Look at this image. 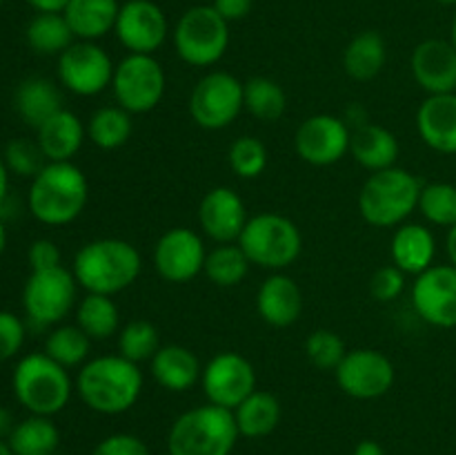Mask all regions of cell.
Returning <instances> with one entry per match:
<instances>
[{"mask_svg":"<svg viewBox=\"0 0 456 455\" xmlns=\"http://www.w3.org/2000/svg\"><path fill=\"white\" fill-rule=\"evenodd\" d=\"M4 163H7L9 172L18 174V177H31L34 178L40 170L45 168L43 150L38 143H31L27 138H13L4 147Z\"/></svg>","mask_w":456,"mask_h":455,"instance_id":"42","label":"cell"},{"mask_svg":"<svg viewBox=\"0 0 456 455\" xmlns=\"http://www.w3.org/2000/svg\"><path fill=\"white\" fill-rule=\"evenodd\" d=\"M114 62L94 40H76L58 56V80L76 96H96L111 87Z\"/></svg>","mask_w":456,"mask_h":455,"instance_id":"12","label":"cell"},{"mask_svg":"<svg viewBox=\"0 0 456 455\" xmlns=\"http://www.w3.org/2000/svg\"><path fill=\"white\" fill-rule=\"evenodd\" d=\"M4 248H7V228H4L3 219H0V257H3Z\"/></svg>","mask_w":456,"mask_h":455,"instance_id":"53","label":"cell"},{"mask_svg":"<svg viewBox=\"0 0 456 455\" xmlns=\"http://www.w3.org/2000/svg\"><path fill=\"white\" fill-rule=\"evenodd\" d=\"M230 168L240 178H258L267 168V147L256 136H239L227 152Z\"/></svg>","mask_w":456,"mask_h":455,"instance_id":"40","label":"cell"},{"mask_svg":"<svg viewBox=\"0 0 456 455\" xmlns=\"http://www.w3.org/2000/svg\"><path fill=\"white\" fill-rule=\"evenodd\" d=\"M13 426H16V422H13L12 410H7L4 406H0V440H7V437L12 435Z\"/></svg>","mask_w":456,"mask_h":455,"instance_id":"49","label":"cell"},{"mask_svg":"<svg viewBox=\"0 0 456 455\" xmlns=\"http://www.w3.org/2000/svg\"><path fill=\"white\" fill-rule=\"evenodd\" d=\"M38 13H62L69 0H27Z\"/></svg>","mask_w":456,"mask_h":455,"instance_id":"48","label":"cell"},{"mask_svg":"<svg viewBox=\"0 0 456 455\" xmlns=\"http://www.w3.org/2000/svg\"><path fill=\"white\" fill-rule=\"evenodd\" d=\"M288 96L276 80L267 76H252L245 83V110L263 123H274L285 114Z\"/></svg>","mask_w":456,"mask_h":455,"instance_id":"36","label":"cell"},{"mask_svg":"<svg viewBox=\"0 0 456 455\" xmlns=\"http://www.w3.org/2000/svg\"><path fill=\"white\" fill-rule=\"evenodd\" d=\"M439 4H445V7H456V0H436Z\"/></svg>","mask_w":456,"mask_h":455,"instance_id":"56","label":"cell"},{"mask_svg":"<svg viewBox=\"0 0 456 455\" xmlns=\"http://www.w3.org/2000/svg\"><path fill=\"white\" fill-rule=\"evenodd\" d=\"M27 259H29L31 270H49V268L62 266L61 248L52 239H36L29 245Z\"/></svg>","mask_w":456,"mask_h":455,"instance_id":"46","label":"cell"},{"mask_svg":"<svg viewBox=\"0 0 456 455\" xmlns=\"http://www.w3.org/2000/svg\"><path fill=\"white\" fill-rule=\"evenodd\" d=\"M25 343V324L13 312L0 310V361H7L20 352Z\"/></svg>","mask_w":456,"mask_h":455,"instance_id":"44","label":"cell"},{"mask_svg":"<svg viewBox=\"0 0 456 455\" xmlns=\"http://www.w3.org/2000/svg\"><path fill=\"white\" fill-rule=\"evenodd\" d=\"M92 455H150L145 442L132 433H114L96 444Z\"/></svg>","mask_w":456,"mask_h":455,"instance_id":"45","label":"cell"},{"mask_svg":"<svg viewBox=\"0 0 456 455\" xmlns=\"http://www.w3.org/2000/svg\"><path fill=\"white\" fill-rule=\"evenodd\" d=\"M236 244L248 254L249 263L267 270L289 268L303 250V236L292 219L276 212L249 217Z\"/></svg>","mask_w":456,"mask_h":455,"instance_id":"7","label":"cell"},{"mask_svg":"<svg viewBox=\"0 0 456 455\" xmlns=\"http://www.w3.org/2000/svg\"><path fill=\"white\" fill-rule=\"evenodd\" d=\"M256 310L265 324L274 328H288L301 317V285L283 272H274L261 284L256 293Z\"/></svg>","mask_w":456,"mask_h":455,"instance_id":"22","label":"cell"},{"mask_svg":"<svg viewBox=\"0 0 456 455\" xmlns=\"http://www.w3.org/2000/svg\"><path fill=\"white\" fill-rule=\"evenodd\" d=\"M405 290V272L399 270V268L392 263V266H383L379 268L377 272L370 279V293L377 302L387 303L395 302L403 294Z\"/></svg>","mask_w":456,"mask_h":455,"instance_id":"43","label":"cell"},{"mask_svg":"<svg viewBox=\"0 0 456 455\" xmlns=\"http://www.w3.org/2000/svg\"><path fill=\"white\" fill-rule=\"evenodd\" d=\"M0 455H13L12 449H9L7 440H0Z\"/></svg>","mask_w":456,"mask_h":455,"instance_id":"55","label":"cell"},{"mask_svg":"<svg viewBox=\"0 0 456 455\" xmlns=\"http://www.w3.org/2000/svg\"><path fill=\"white\" fill-rule=\"evenodd\" d=\"M450 43H452L454 49H456V13L452 18V27H450Z\"/></svg>","mask_w":456,"mask_h":455,"instance_id":"54","label":"cell"},{"mask_svg":"<svg viewBox=\"0 0 456 455\" xmlns=\"http://www.w3.org/2000/svg\"><path fill=\"white\" fill-rule=\"evenodd\" d=\"M4 3V0H0V4H3Z\"/></svg>","mask_w":456,"mask_h":455,"instance_id":"57","label":"cell"},{"mask_svg":"<svg viewBox=\"0 0 456 455\" xmlns=\"http://www.w3.org/2000/svg\"><path fill=\"white\" fill-rule=\"evenodd\" d=\"M305 355L310 364L319 370H337L338 364L346 360V342L334 330L319 328L307 337Z\"/></svg>","mask_w":456,"mask_h":455,"instance_id":"41","label":"cell"},{"mask_svg":"<svg viewBox=\"0 0 456 455\" xmlns=\"http://www.w3.org/2000/svg\"><path fill=\"white\" fill-rule=\"evenodd\" d=\"M76 391L94 413L120 415L141 397L142 370L123 355L94 357L80 366Z\"/></svg>","mask_w":456,"mask_h":455,"instance_id":"1","label":"cell"},{"mask_svg":"<svg viewBox=\"0 0 456 455\" xmlns=\"http://www.w3.org/2000/svg\"><path fill=\"white\" fill-rule=\"evenodd\" d=\"M281 401L274 393L254 391L245 401H240L234 409V419L239 433L249 440H258L270 433L281 424Z\"/></svg>","mask_w":456,"mask_h":455,"instance_id":"30","label":"cell"},{"mask_svg":"<svg viewBox=\"0 0 456 455\" xmlns=\"http://www.w3.org/2000/svg\"><path fill=\"white\" fill-rule=\"evenodd\" d=\"M245 110V83L230 71H209L190 96V114L203 129H223Z\"/></svg>","mask_w":456,"mask_h":455,"instance_id":"11","label":"cell"},{"mask_svg":"<svg viewBox=\"0 0 456 455\" xmlns=\"http://www.w3.org/2000/svg\"><path fill=\"white\" fill-rule=\"evenodd\" d=\"M445 250H448L450 263L456 268V226L448 230V239H445Z\"/></svg>","mask_w":456,"mask_h":455,"instance_id":"52","label":"cell"},{"mask_svg":"<svg viewBox=\"0 0 456 455\" xmlns=\"http://www.w3.org/2000/svg\"><path fill=\"white\" fill-rule=\"evenodd\" d=\"M132 114L120 105L101 107L87 123V136L101 150H118L132 136Z\"/></svg>","mask_w":456,"mask_h":455,"instance_id":"34","label":"cell"},{"mask_svg":"<svg viewBox=\"0 0 456 455\" xmlns=\"http://www.w3.org/2000/svg\"><path fill=\"white\" fill-rule=\"evenodd\" d=\"M410 65L414 80L428 96L456 92V49L450 40L428 38L419 43Z\"/></svg>","mask_w":456,"mask_h":455,"instance_id":"20","label":"cell"},{"mask_svg":"<svg viewBox=\"0 0 456 455\" xmlns=\"http://www.w3.org/2000/svg\"><path fill=\"white\" fill-rule=\"evenodd\" d=\"M200 384L209 404L234 410L256 391V370L240 352L223 351L203 366Z\"/></svg>","mask_w":456,"mask_h":455,"instance_id":"13","label":"cell"},{"mask_svg":"<svg viewBox=\"0 0 456 455\" xmlns=\"http://www.w3.org/2000/svg\"><path fill=\"white\" fill-rule=\"evenodd\" d=\"M248 221V208H245L239 192H234L232 187H212L200 199L199 223L205 235L216 241V244H234V241H239Z\"/></svg>","mask_w":456,"mask_h":455,"instance_id":"19","label":"cell"},{"mask_svg":"<svg viewBox=\"0 0 456 455\" xmlns=\"http://www.w3.org/2000/svg\"><path fill=\"white\" fill-rule=\"evenodd\" d=\"M76 288L78 281L65 266L31 270L22 288V308L38 326H56L76 306Z\"/></svg>","mask_w":456,"mask_h":455,"instance_id":"10","label":"cell"},{"mask_svg":"<svg viewBox=\"0 0 456 455\" xmlns=\"http://www.w3.org/2000/svg\"><path fill=\"white\" fill-rule=\"evenodd\" d=\"M25 38L27 45L43 56H61L76 43L74 31L62 13H36L27 25Z\"/></svg>","mask_w":456,"mask_h":455,"instance_id":"32","label":"cell"},{"mask_svg":"<svg viewBox=\"0 0 456 455\" xmlns=\"http://www.w3.org/2000/svg\"><path fill=\"white\" fill-rule=\"evenodd\" d=\"M249 259L239 244H218L212 252H208L203 272L209 281L221 288H234L245 281L249 272Z\"/></svg>","mask_w":456,"mask_h":455,"instance_id":"35","label":"cell"},{"mask_svg":"<svg viewBox=\"0 0 456 455\" xmlns=\"http://www.w3.org/2000/svg\"><path fill=\"white\" fill-rule=\"evenodd\" d=\"M160 351V333L151 321L134 319L125 324L118 333V355L134 364L151 361Z\"/></svg>","mask_w":456,"mask_h":455,"instance_id":"38","label":"cell"},{"mask_svg":"<svg viewBox=\"0 0 456 455\" xmlns=\"http://www.w3.org/2000/svg\"><path fill=\"white\" fill-rule=\"evenodd\" d=\"M118 12V0H69L62 16L69 22L76 38L96 43L98 38L114 31Z\"/></svg>","mask_w":456,"mask_h":455,"instance_id":"27","label":"cell"},{"mask_svg":"<svg viewBox=\"0 0 456 455\" xmlns=\"http://www.w3.org/2000/svg\"><path fill=\"white\" fill-rule=\"evenodd\" d=\"M392 263L405 275L419 277L435 266L436 239L430 228L421 223H401L395 230L390 245Z\"/></svg>","mask_w":456,"mask_h":455,"instance_id":"23","label":"cell"},{"mask_svg":"<svg viewBox=\"0 0 456 455\" xmlns=\"http://www.w3.org/2000/svg\"><path fill=\"white\" fill-rule=\"evenodd\" d=\"M387 61V45L379 31H361L347 43L343 52V67L350 79L372 80L381 74Z\"/></svg>","mask_w":456,"mask_h":455,"instance_id":"29","label":"cell"},{"mask_svg":"<svg viewBox=\"0 0 456 455\" xmlns=\"http://www.w3.org/2000/svg\"><path fill=\"white\" fill-rule=\"evenodd\" d=\"M7 190H9V168L4 163V159L0 156V205L4 203L7 199Z\"/></svg>","mask_w":456,"mask_h":455,"instance_id":"51","label":"cell"},{"mask_svg":"<svg viewBox=\"0 0 456 455\" xmlns=\"http://www.w3.org/2000/svg\"><path fill=\"white\" fill-rule=\"evenodd\" d=\"M89 348H92V339L85 335V330L78 324H62L47 335L43 352H47L53 361L69 370L87 361Z\"/></svg>","mask_w":456,"mask_h":455,"instance_id":"37","label":"cell"},{"mask_svg":"<svg viewBox=\"0 0 456 455\" xmlns=\"http://www.w3.org/2000/svg\"><path fill=\"white\" fill-rule=\"evenodd\" d=\"M252 3L254 0H214L212 7L216 9L227 22H234L252 12Z\"/></svg>","mask_w":456,"mask_h":455,"instance_id":"47","label":"cell"},{"mask_svg":"<svg viewBox=\"0 0 456 455\" xmlns=\"http://www.w3.org/2000/svg\"><path fill=\"white\" fill-rule=\"evenodd\" d=\"M76 324L89 339H107L120 333V310L107 294L87 293L76 306Z\"/></svg>","mask_w":456,"mask_h":455,"instance_id":"33","label":"cell"},{"mask_svg":"<svg viewBox=\"0 0 456 455\" xmlns=\"http://www.w3.org/2000/svg\"><path fill=\"white\" fill-rule=\"evenodd\" d=\"M354 455H386L383 453V446L374 440H363L356 444Z\"/></svg>","mask_w":456,"mask_h":455,"instance_id":"50","label":"cell"},{"mask_svg":"<svg viewBox=\"0 0 456 455\" xmlns=\"http://www.w3.org/2000/svg\"><path fill=\"white\" fill-rule=\"evenodd\" d=\"M62 110V96L56 85L43 76L22 80L16 89V112L29 128L38 129L47 119Z\"/></svg>","mask_w":456,"mask_h":455,"instance_id":"28","label":"cell"},{"mask_svg":"<svg viewBox=\"0 0 456 455\" xmlns=\"http://www.w3.org/2000/svg\"><path fill=\"white\" fill-rule=\"evenodd\" d=\"M352 129L346 119L334 114H314L298 125L294 134V150L305 163L328 168L338 163L350 152Z\"/></svg>","mask_w":456,"mask_h":455,"instance_id":"15","label":"cell"},{"mask_svg":"<svg viewBox=\"0 0 456 455\" xmlns=\"http://www.w3.org/2000/svg\"><path fill=\"white\" fill-rule=\"evenodd\" d=\"M167 76L163 65L150 54H129L114 67L111 92L116 103L129 114L156 110L165 96Z\"/></svg>","mask_w":456,"mask_h":455,"instance_id":"9","label":"cell"},{"mask_svg":"<svg viewBox=\"0 0 456 455\" xmlns=\"http://www.w3.org/2000/svg\"><path fill=\"white\" fill-rule=\"evenodd\" d=\"M150 373L165 391L185 393L194 388L196 382H200L203 366L187 346L169 343L160 346V351L151 357Z\"/></svg>","mask_w":456,"mask_h":455,"instance_id":"25","label":"cell"},{"mask_svg":"<svg viewBox=\"0 0 456 455\" xmlns=\"http://www.w3.org/2000/svg\"><path fill=\"white\" fill-rule=\"evenodd\" d=\"M417 132L430 150L456 154V92L435 94L417 112Z\"/></svg>","mask_w":456,"mask_h":455,"instance_id":"21","label":"cell"},{"mask_svg":"<svg viewBox=\"0 0 456 455\" xmlns=\"http://www.w3.org/2000/svg\"><path fill=\"white\" fill-rule=\"evenodd\" d=\"M7 444L13 455H53L61 444V433L45 415H29L13 426Z\"/></svg>","mask_w":456,"mask_h":455,"instance_id":"31","label":"cell"},{"mask_svg":"<svg viewBox=\"0 0 456 455\" xmlns=\"http://www.w3.org/2000/svg\"><path fill=\"white\" fill-rule=\"evenodd\" d=\"M240 437L234 410L214 404L196 406L174 419L167 433L169 455H232Z\"/></svg>","mask_w":456,"mask_h":455,"instance_id":"4","label":"cell"},{"mask_svg":"<svg viewBox=\"0 0 456 455\" xmlns=\"http://www.w3.org/2000/svg\"><path fill=\"white\" fill-rule=\"evenodd\" d=\"M89 201V181L71 161L47 163L29 186V212L45 226H67L83 214Z\"/></svg>","mask_w":456,"mask_h":455,"instance_id":"3","label":"cell"},{"mask_svg":"<svg viewBox=\"0 0 456 455\" xmlns=\"http://www.w3.org/2000/svg\"><path fill=\"white\" fill-rule=\"evenodd\" d=\"M174 47L187 65H216L230 47V22L212 4H196L178 18Z\"/></svg>","mask_w":456,"mask_h":455,"instance_id":"8","label":"cell"},{"mask_svg":"<svg viewBox=\"0 0 456 455\" xmlns=\"http://www.w3.org/2000/svg\"><path fill=\"white\" fill-rule=\"evenodd\" d=\"M350 152L365 170L381 172L399 161V138L383 125L363 123L352 132Z\"/></svg>","mask_w":456,"mask_h":455,"instance_id":"26","label":"cell"},{"mask_svg":"<svg viewBox=\"0 0 456 455\" xmlns=\"http://www.w3.org/2000/svg\"><path fill=\"white\" fill-rule=\"evenodd\" d=\"M423 183L403 168L372 172L359 192L361 217L374 228H395L419 208Z\"/></svg>","mask_w":456,"mask_h":455,"instance_id":"5","label":"cell"},{"mask_svg":"<svg viewBox=\"0 0 456 455\" xmlns=\"http://www.w3.org/2000/svg\"><path fill=\"white\" fill-rule=\"evenodd\" d=\"M412 306L426 324L456 328V268L432 266L414 279Z\"/></svg>","mask_w":456,"mask_h":455,"instance_id":"17","label":"cell"},{"mask_svg":"<svg viewBox=\"0 0 456 455\" xmlns=\"http://www.w3.org/2000/svg\"><path fill=\"white\" fill-rule=\"evenodd\" d=\"M13 395L31 415L61 413L69 404L71 384L69 370L53 361L47 352H29L13 368Z\"/></svg>","mask_w":456,"mask_h":455,"instance_id":"6","label":"cell"},{"mask_svg":"<svg viewBox=\"0 0 456 455\" xmlns=\"http://www.w3.org/2000/svg\"><path fill=\"white\" fill-rule=\"evenodd\" d=\"M141 270L142 261L136 245L125 239H116V236L85 244L76 252L74 266H71L80 288L94 294H107V297H114L134 285Z\"/></svg>","mask_w":456,"mask_h":455,"instance_id":"2","label":"cell"},{"mask_svg":"<svg viewBox=\"0 0 456 455\" xmlns=\"http://www.w3.org/2000/svg\"><path fill=\"white\" fill-rule=\"evenodd\" d=\"M205 259V241L191 228H172L156 241L154 268L169 284H187L199 277Z\"/></svg>","mask_w":456,"mask_h":455,"instance_id":"18","label":"cell"},{"mask_svg":"<svg viewBox=\"0 0 456 455\" xmlns=\"http://www.w3.org/2000/svg\"><path fill=\"white\" fill-rule=\"evenodd\" d=\"M167 16L154 0H127L120 4L114 34L129 54H150L167 38Z\"/></svg>","mask_w":456,"mask_h":455,"instance_id":"16","label":"cell"},{"mask_svg":"<svg viewBox=\"0 0 456 455\" xmlns=\"http://www.w3.org/2000/svg\"><path fill=\"white\" fill-rule=\"evenodd\" d=\"M85 129L83 120L74 114V112L65 110L45 120L38 129H36V143L43 150L45 159L49 163H62V161H71L85 143Z\"/></svg>","mask_w":456,"mask_h":455,"instance_id":"24","label":"cell"},{"mask_svg":"<svg viewBox=\"0 0 456 455\" xmlns=\"http://www.w3.org/2000/svg\"><path fill=\"white\" fill-rule=\"evenodd\" d=\"M337 382L346 395L354 400H377L395 386V364L390 357L374 348L347 351L338 364Z\"/></svg>","mask_w":456,"mask_h":455,"instance_id":"14","label":"cell"},{"mask_svg":"<svg viewBox=\"0 0 456 455\" xmlns=\"http://www.w3.org/2000/svg\"><path fill=\"white\" fill-rule=\"evenodd\" d=\"M419 212L432 226L452 228L456 226V186L452 183L435 181L426 183L419 196Z\"/></svg>","mask_w":456,"mask_h":455,"instance_id":"39","label":"cell"}]
</instances>
